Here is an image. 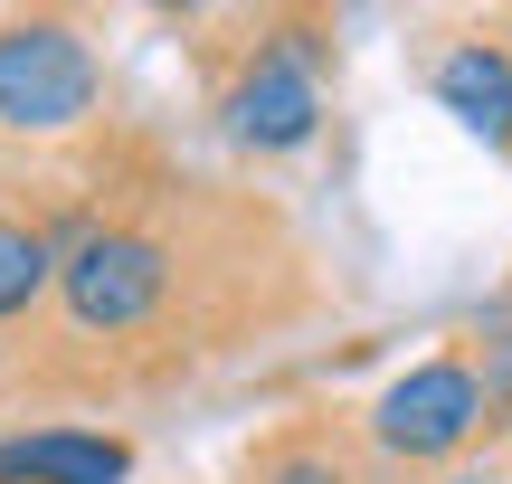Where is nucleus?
<instances>
[{
  "instance_id": "7ed1b4c3",
  "label": "nucleus",
  "mask_w": 512,
  "mask_h": 484,
  "mask_svg": "<svg viewBox=\"0 0 512 484\" xmlns=\"http://www.w3.org/2000/svg\"><path fill=\"white\" fill-rule=\"evenodd\" d=\"M332 114V38L323 19H247L209 76V124L238 162H294Z\"/></svg>"
},
{
  "instance_id": "6e6552de",
  "label": "nucleus",
  "mask_w": 512,
  "mask_h": 484,
  "mask_svg": "<svg viewBox=\"0 0 512 484\" xmlns=\"http://www.w3.org/2000/svg\"><path fill=\"white\" fill-rule=\"evenodd\" d=\"M48 285H57V228L29 200H0V352L48 314Z\"/></svg>"
},
{
  "instance_id": "f257e3e1",
  "label": "nucleus",
  "mask_w": 512,
  "mask_h": 484,
  "mask_svg": "<svg viewBox=\"0 0 512 484\" xmlns=\"http://www.w3.org/2000/svg\"><path fill=\"white\" fill-rule=\"evenodd\" d=\"M48 314L0 352V399L143 409L266 352L313 314V247L266 190L190 171L152 143L95 152L57 209Z\"/></svg>"
},
{
  "instance_id": "1a4fd4ad",
  "label": "nucleus",
  "mask_w": 512,
  "mask_h": 484,
  "mask_svg": "<svg viewBox=\"0 0 512 484\" xmlns=\"http://www.w3.org/2000/svg\"><path fill=\"white\" fill-rule=\"evenodd\" d=\"M446 484H494V475H475V466H465V475H446Z\"/></svg>"
},
{
  "instance_id": "9d476101",
  "label": "nucleus",
  "mask_w": 512,
  "mask_h": 484,
  "mask_svg": "<svg viewBox=\"0 0 512 484\" xmlns=\"http://www.w3.org/2000/svg\"><path fill=\"white\" fill-rule=\"evenodd\" d=\"M503 447H512V418H503Z\"/></svg>"
},
{
  "instance_id": "0eeeda50",
  "label": "nucleus",
  "mask_w": 512,
  "mask_h": 484,
  "mask_svg": "<svg viewBox=\"0 0 512 484\" xmlns=\"http://www.w3.org/2000/svg\"><path fill=\"white\" fill-rule=\"evenodd\" d=\"M427 95H437L446 114H456L475 143H494V152H512V48L503 38H456V48L427 67Z\"/></svg>"
},
{
  "instance_id": "39448f33",
  "label": "nucleus",
  "mask_w": 512,
  "mask_h": 484,
  "mask_svg": "<svg viewBox=\"0 0 512 484\" xmlns=\"http://www.w3.org/2000/svg\"><path fill=\"white\" fill-rule=\"evenodd\" d=\"M0 484H133V437L86 428V418L10 428L0 437Z\"/></svg>"
},
{
  "instance_id": "f03ea898",
  "label": "nucleus",
  "mask_w": 512,
  "mask_h": 484,
  "mask_svg": "<svg viewBox=\"0 0 512 484\" xmlns=\"http://www.w3.org/2000/svg\"><path fill=\"white\" fill-rule=\"evenodd\" d=\"M105 38L86 10H10L0 19V152L48 171H86L105 152Z\"/></svg>"
},
{
  "instance_id": "423d86ee",
  "label": "nucleus",
  "mask_w": 512,
  "mask_h": 484,
  "mask_svg": "<svg viewBox=\"0 0 512 484\" xmlns=\"http://www.w3.org/2000/svg\"><path fill=\"white\" fill-rule=\"evenodd\" d=\"M238 484H380L361 428H332V418H285L238 456Z\"/></svg>"
},
{
  "instance_id": "20e7f679",
  "label": "nucleus",
  "mask_w": 512,
  "mask_h": 484,
  "mask_svg": "<svg viewBox=\"0 0 512 484\" xmlns=\"http://www.w3.org/2000/svg\"><path fill=\"white\" fill-rule=\"evenodd\" d=\"M494 428V399H484L475 361L465 352H427L399 380H380V399L361 409V447L389 475H465V456Z\"/></svg>"
}]
</instances>
